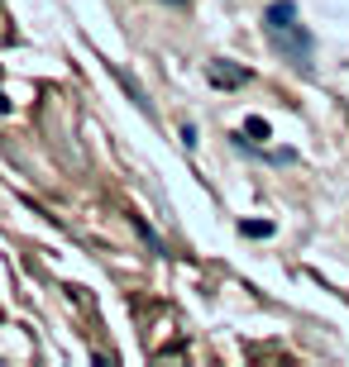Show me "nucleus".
Wrapping results in <instances>:
<instances>
[{"label": "nucleus", "mask_w": 349, "mask_h": 367, "mask_svg": "<svg viewBox=\"0 0 349 367\" xmlns=\"http://www.w3.org/2000/svg\"><path fill=\"white\" fill-rule=\"evenodd\" d=\"M268 43H273V48H278V53H282L292 67L311 72V48H316V43H311V34L302 29V19H297L292 29H282V34H268Z\"/></svg>", "instance_id": "obj_1"}, {"label": "nucleus", "mask_w": 349, "mask_h": 367, "mask_svg": "<svg viewBox=\"0 0 349 367\" xmlns=\"http://www.w3.org/2000/svg\"><path fill=\"white\" fill-rule=\"evenodd\" d=\"M302 14H297V0H273L268 10H263V34H282V29H292Z\"/></svg>", "instance_id": "obj_2"}, {"label": "nucleus", "mask_w": 349, "mask_h": 367, "mask_svg": "<svg viewBox=\"0 0 349 367\" xmlns=\"http://www.w3.org/2000/svg\"><path fill=\"white\" fill-rule=\"evenodd\" d=\"M206 77H211L216 86H244V82H249V72H244V67H230L225 58H221V62H211V72H206Z\"/></svg>", "instance_id": "obj_3"}, {"label": "nucleus", "mask_w": 349, "mask_h": 367, "mask_svg": "<svg viewBox=\"0 0 349 367\" xmlns=\"http://www.w3.org/2000/svg\"><path fill=\"white\" fill-rule=\"evenodd\" d=\"M134 229H139V239L148 244V253H158V258H168V248H163V239H158V234H153V229H148V224H144L139 215H134Z\"/></svg>", "instance_id": "obj_4"}, {"label": "nucleus", "mask_w": 349, "mask_h": 367, "mask_svg": "<svg viewBox=\"0 0 349 367\" xmlns=\"http://www.w3.org/2000/svg\"><path fill=\"white\" fill-rule=\"evenodd\" d=\"M244 134H249V139H263V143L273 139V129H268V119H263V115H249V119H244Z\"/></svg>", "instance_id": "obj_5"}, {"label": "nucleus", "mask_w": 349, "mask_h": 367, "mask_svg": "<svg viewBox=\"0 0 349 367\" xmlns=\"http://www.w3.org/2000/svg\"><path fill=\"white\" fill-rule=\"evenodd\" d=\"M239 234H244V239H268V234H273V220H244Z\"/></svg>", "instance_id": "obj_6"}, {"label": "nucleus", "mask_w": 349, "mask_h": 367, "mask_svg": "<svg viewBox=\"0 0 349 367\" xmlns=\"http://www.w3.org/2000/svg\"><path fill=\"white\" fill-rule=\"evenodd\" d=\"M177 139H182V148H187V153L196 148V129H192V124H182V129H177Z\"/></svg>", "instance_id": "obj_7"}, {"label": "nucleus", "mask_w": 349, "mask_h": 367, "mask_svg": "<svg viewBox=\"0 0 349 367\" xmlns=\"http://www.w3.org/2000/svg\"><path fill=\"white\" fill-rule=\"evenodd\" d=\"M273 163H278V167H287V163H297V153H292V148H278V153H273Z\"/></svg>", "instance_id": "obj_8"}, {"label": "nucleus", "mask_w": 349, "mask_h": 367, "mask_svg": "<svg viewBox=\"0 0 349 367\" xmlns=\"http://www.w3.org/2000/svg\"><path fill=\"white\" fill-rule=\"evenodd\" d=\"M5 110H10V95H5V91H0V115H5Z\"/></svg>", "instance_id": "obj_9"}, {"label": "nucleus", "mask_w": 349, "mask_h": 367, "mask_svg": "<svg viewBox=\"0 0 349 367\" xmlns=\"http://www.w3.org/2000/svg\"><path fill=\"white\" fill-rule=\"evenodd\" d=\"M168 5H187V0H168Z\"/></svg>", "instance_id": "obj_10"}]
</instances>
